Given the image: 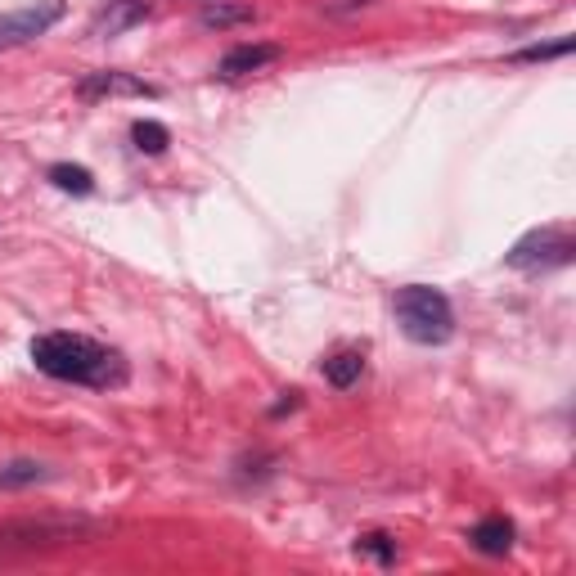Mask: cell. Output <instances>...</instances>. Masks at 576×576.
<instances>
[{"instance_id":"10","label":"cell","mask_w":576,"mask_h":576,"mask_svg":"<svg viewBox=\"0 0 576 576\" xmlns=\"http://www.w3.org/2000/svg\"><path fill=\"white\" fill-rule=\"evenodd\" d=\"M320 374H324V383L329 387H351V383H360V374H365V356H360V351H333L329 360H324L320 365Z\"/></svg>"},{"instance_id":"12","label":"cell","mask_w":576,"mask_h":576,"mask_svg":"<svg viewBox=\"0 0 576 576\" xmlns=\"http://www.w3.org/2000/svg\"><path fill=\"white\" fill-rule=\"evenodd\" d=\"M252 18H257V9H252V5H230V0H216V5H203L198 23H203V27H216V32H225V27L252 23Z\"/></svg>"},{"instance_id":"3","label":"cell","mask_w":576,"mask_h":576,"mask_svg":"<svg viewBox=\"0 0 576 576\" xmlns=\"http://www.w3.org/2000/svg\"><path fill=\"white\" fill-rule=\"evenodd\" d=\"M504 261L518 266V270L563 266V261H572V234L554 230V225H549V230H531V234H522L509 252H504Z\"/></svg>"},{"instance_id":"5","label":"cell","mask_w":576,"mask_h":576,"mask_svg":"<svg viewBox=\"0 0 576 576\" xmlns=\"http://www.w3.org/2000/svg\"><path fill=\"white\" fill-rule=\"evenodd\" d=\"M81 531H90V522H68V518L50 522V518H41V522H14V527H5L0 536H5L9 545H68V540H77Z\"/></svg>"},{"instance_id":"13","label":"cell","mask_w":576,"mask_h":576,"mask_svg":"<svg viewBox=\"0 0 576 576\" xmlns=\"http://www.w3.org/2000/svg\"><path fill=\"white\" fill-rule=\"evenodd\" d=\"M50 477V468L36 464V459H14V464L0 468V491H14V486H36Z\"/></svg>"},{"instance_id":"2","label":"cell","mask_w":576,"mask_h":576,"mask_svg":"<svg viewBox=\"0 0 576 576\" xmlns=\"http://www.w3.org/2000/svg\"><path fill=\"white\" fill-rule=\"evenodd\" d=\"M392 311H396V324H401L405 338L423 342V347H441V342H450V333H455V311H450V297L441 293V288H428V284L396 288Z\"/></svg>"},{"instance_id":"15","label":"cell","mask_w":576,"mask_h":576,"mask_svg":"<svg viewBox=\"0 0 576 576\" xmlns=\"http://www.w3.org/2000/svg\"><path fill=\"white\" fill-rule=\"evenodd\" d=\"M356 554H369V558H378V563H396V540L383 536V531H369V536L356 540Z\"/></svg>"},{"instance_id":"7","label":"cell","mask_w":576,"mask_h":576,"mask_svg":"<svg viewBox=\"0 0 576 576\" xmlns=\"http://www.w3.org/2000/svg\"><path fill=\"white\" fill-rule=\"evenodd\" d=\"M279 54H284L279 45H234V50L216 63V72H221V77H243V72H257V68H266V63H275Z\"/></svg>"},{"instance_id":"4","label":"cell","mask_w":576,"mask_h":576,"mask_svg":"<svg viewBox=\"0 0 576 576\" xmlns=\"http://www.w3.org/2000/svg\"><path fill=\"white\" fill-rule=\"evenodd\" d=\"M59 18H63V0H36V5L9 9V14H0V50L36 41V36H45Z\"/></svg>"},{"instance_id":"11","label":"cell","mask_w":576,"mask_h":576,"mask_svg":"<svg viewBox=\"0 0 576 576\" xmlns=\"http://www.w3.org/2000/svg\"><path fill=\"white\" fill-rule=\"evenodd\" d=\"M45 180H50L54 189H63V194H77V198H86L90 189H95V176H90L86 167H77V162H54V167L45 171Z\"/></svg>"},{"instance_id":"17","label":"cell","mask_w":576,"mask_h":576,"mask_svg":"<svg viewBox=\"0 0 576 576\" xmlns=\"http://www.w3.org/2000/svg\"><path fill=\"white\" fill-rule=\"evenodd\" d=\"M356 5H369V0H329V14H347V9H356Z\"/></svg>"},{"instance_id":"16","label":"cell","mask_w":576,"mask_h":576,"mask_svg":"<svg viewBox=\"0 0 576 576\" xmlns=\"http://www.w3.org/2000/svg\"><path fill=\"white\" fill-rule=\"evenodd\" d=\"M563 54H572V36H563V41H554V45H527V50H518L513 59H518V63H540V59H563Z\"/></svg>"},{"instance_id":"9","label":"cell","mask_w":576,"mask_h":576,"mask_svg":"<svg viewBox=\"0 0 576 576\" xmlns=\"http://www.w3.org/2000/svg\"><path fill=\"white\" fill-rule=\"evenodd\" d=\"M468 540H473L482 554L504 558V554L513 549V522H509V518H482L473 531H468Z\"/></svg>"},{"instance_id":"14","label":"cell","mask_w":576,"mask_h":576,"mask_svg":"<svg viewBox=\"0 0 576 576\" xmlns=\"http://www.w3.org/2000/svg\"><path fill=\"white\" fill-rule=\"evenodd\" d=\"M131 140H135V149L140 153H149V158H158L162 149L171 144V131L162 122H149V117H140V122L131 126Z\"/></svg>"},{"instance_id":"1","label":"cell","mask_w":576,"mask_h":576,"mask_svg":"<svg viewBox=\"0 0 576 576\" xmlns=\"http://www.w3.org/2000/svg\"><path fill=\"white\" fill-rule=\"evenodd\" d=\"M32 360L41 374L77 387H122L126 383V360L113 347L86 338V333H41L32 338Z\"/></svg>"},{"instance_id":"6","label":"cell","mask_w":576,"mask_h":576,"mask_svg":"<svg viewBox=\"0 0 576 576\" xmlns=\"http://www.w3.org/2000/svg\"><path fill=\"white\" fill-rule=\"evenodd\" d=\"M77 95L81 99H99V95H144V99H153L158 86H149V81H140V77H126V72H90V77H81Z\"/></svg>"},{"instance_id":"8","label":"cell","mask_w":576,"mask_h":576,"mask_svg":"<svg viewBox=\"0 0 576 576\" xmlns=\"http://www.w3.org/2000/svg\"><path fill=\"white\" fill-rule=\"evenodd\" d=\"M144 18H149V5H144V0H108V9L95 18L90 32H95V36H117V32H126V27L144 23Z\"/></svg>"}]
</instances>
